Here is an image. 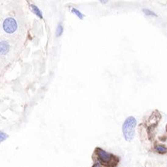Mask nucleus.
Instances as JSON below:
<instances>
[{
  "label": "nucleus",
  "instance_id": "obj_1",
  "mask_svg": "<svg viewBox=\"0 0 167 167\" xmlns=\"http://www.w3.org/2000/svg\"><path fill=\"white\" fill-rule=\"evenodd\" d=\"M95 154L97 155L98 161L100 162L103 166H115L118 163V158L100 148L95 149Z\"/></svg>",
  "mask_w": 167,
  "mask_h": 167
},
{
  "label": "nucleus",
  "instance_id": "obj_2",
  "mask_svg": "<svg viewBox=\"0 0 167 167\" xmlns=\"http://www.w3.org/2000/svg\"><path fill=\"white\" fill-rule=\"evenodd\" d=\"M136 125H137V121L132 116L127 117L123 124V134L124 138L128 142H130L134 139L135 135Z\"/></svg>",
  "mask_w": 167,
  "mask_h": 167
},
{
  "label": "nucleus",
  "instance_id": "obj_3",
  "mask_svg": "<svg viewBox=\"0 0 167 167\" xmlns=\"http://www.w3.org/2000/svg\"><path fill=\"white\" fill-rule=\"evenodd\" d=\"M3 29L8 34H13L17 29V23L13 18H7L3 22Z\"/></svg>",
  "mask_w": 167,
  "mask_h": 167
},
{
  "label": "nucleus",
  "instance_id": "obj_4",
  "mask_svg": "<svg viewBox=\"0 0 167 167\" xmlns=\"http://www.w3.org/2000/svg\"><path fill=\"white\" fill-rule=\"evenodd\" d=\"M10 51V45L6 41L0 42V55H5Z\"/></svg>",
  "mask_w": 167,
  "mask_h": 167
},
{
  "label": "nucleus",
  "instance_id": "obj_5",
  "mask_svg": "<svg viewBox=\"0 0 167 167\" xmlns=\"http://www.w3.org/2000/svg\"><path fill=\"white\" fill-rule=\"evenodd\" d=\"M30 8H31L32 11H33L34 13L35 14L37 15V16H38V17H40V19L43 18V16H42V11H40V8H39L38 7L34 5H30Z\"/></svg>",
  "mask_w": 167,
  "mask_h": 167
},
{
  "label": "nucleus",
  "instance_id": "obj_6",
  "mask_svg": "<svg viewBox=\"0 0 167 167\" xmlns=\"http://www.w3.org/2000/svg\"><path fill=\"white\" fill-rule=\"evenodd\" d=\"M71 12H72V13H74V15H76V16H77L80 20H83V17H84V15H83V13H82L79 10L76 9V8H73L72 9H71Z\"/></svg>",
  "mask_w": 167,
  "mask_h": 167
},
{
  "label": "nucleus",
  "instance_id": "obj_7",
  "mask_svg": "<svg viewBox=\"0 0 167 167\" xmlns=\"http://www.w3.org/2000/svg\"><path fill=\"white\" fill-rule=\"evenodd\" d=\"M155 150L158 152L161 153V154H163V153H166L167 151V149L163 145H157L155 146Z\"/></svg>",
  "mask_w": 167,
  "mask_h": 167
},
{
  "label": "nucleus",
  "instance_id": "obj_8",
  "mask_svg": "<svg viewBox=\"0 0 167 167\" xmlns=\"http://www.w3.org/2000/svg\"><path fill=\"white\" fill-rule=\"evenodd\" d=\"M62 33H63V25H62V23H59L57 28V30H56V36L57 37H60L62 34Z\"/></svg>",
  "mask_w": 167,
  "mask_h": 167
},
{
  "label": "nucleus",
  "instance_id": "obj_9",
  "mask_svg": "<svg viewBox=\"0 0 167 167\" xmlns=\"http://www.w3.org/2000/svg\"><path fill=\"white\" fill-rule=\"evenodd\" d=\"M8 138V134L0 131V144Z\"/></svg>",
  "mask_w": 167,
  "mask_h": 167
},
{
  "label": "nucleus",
  "instance_id": "obj_10",
  "mask_svg": "<svg viewBox=\"0 0 167 167\" xmlns=\"http://www.w3.org/2000/svg\"><path fill=\"white\" fill-rule=\"evenodd\" d=\"M143 12H144V13L147 16H157L156 13H155L154 12L150 11L149 9H143Z\"/></svg>",
  "mask_w": 167,
  "mask_h": 167
},
{
  "label": "nucleus",
  "instance_id": "obj_11",
  "mask_svg": "<svg viewBox=\"0 0 167 167\" xmlns=\"http://www.w3.org/2000/svg\"><path fill=\"white\" fill-rule=\"evenodd\" d=\"M92 167H103V166L100 163V162L97 161L96 163H94V164L93 165Z\"/></svg>",
  "mask_w": 167,
  "mask_h": 167
},
{
  "label": "nucleus",
  "instance_id": "obj_12",
  "mask_svg": "<svg viewBox=\"0 0 167 167\" xmlns=\"http://www.w3.org/2000/svg\"><path fill=\"white\" fill-rule=\"evenodd\" d=\"M102 3H107V2L108 1H100Z\"/></svg>",
  "mask_w": 167,
  "mask_h": 167
}]
</instances>
